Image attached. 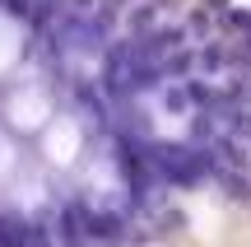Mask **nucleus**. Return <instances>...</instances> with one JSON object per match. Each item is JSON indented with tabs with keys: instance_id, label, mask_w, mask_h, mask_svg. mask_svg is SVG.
<instances>
[{
	"instance_id": "1",
	"label": "nucleus",
	"mask_w": 251,
	"mask_h": 247,
	"mask_svg": "<svg viewBox=\"0 0 251 247\" xmlns=\"http://www.w3.org/2000/svg\"><path fill=\"white\" fill-rule=\"evenodd\" d=\"M51 117H56V112H51V89H47L42 80L19 84V89L5 98V121L14 131H42Z\"/></svg>"
},
{
	"instance_id": "4",
	"label": "nucleus",
	"mask_w": 251,
	"mask_h": 247,
	"mask_svg": "<svg viewBox=\"0 0 251 247\" xmlns=\"http://www.w3.org/2000/svg\"><path fill=\"white\" fill-rule=\"evenodd\" d=\"M24 56V24H14L9 14H0V80L19 65Z\"/></svg>"
},
{
	"instance_id": "3",
	"label": "nucleus",
	"mask_w": 251,
	"mask_h": 247,
	"mask_svg": "<svg viewBox=\"0 0 251 247\" xmlns=\"http://www.w3.org/2000/svg\"><path fill=\"white\" fill-rule=\"evenodd\" d=\"M5 192H9V201H14L19 210H37V205L47 201V182H42V173H33V168H19Z\"/></svg>"
},
{
	"instance_id": "2",
	"label": "nucleus",
	"mask_w": 251,
	"mask_h": 247,
	"mask_svg": "<svg viewBox=\"0 0 251 247\" xmlns=\"http://www.w3.org/2000/svg\"><path fill=\"white\" fill-rule=\"evenodd\" d=\"M79 149H84V126L75 117H51L42 126V159L51 168H70L79 164Z\"/></svg>"
},
{
	"instance_id": "5",
	"label": "nucleus",
	"mask_w": 251,
	"mask_h": 247,
	"mask_svg": "<svg viewBox=\"0 0 251 247\" xmlns=\"http://www.w3.org/2000/svg\"><path fill=\"white\" fill-rule=\"evenodd\" d=\"M19 168H24V164H19V145L0 136V192L14 182V173H19Z\"/></svg>"
}]
</instances>
